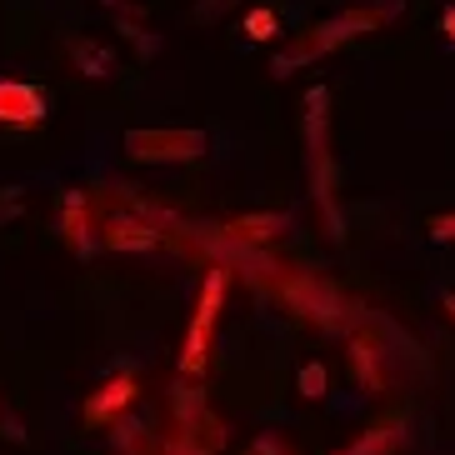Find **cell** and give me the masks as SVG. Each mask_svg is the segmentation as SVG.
<instances>
[{
    "label": "cell",
    "mask_w": 455,
    "mask_h": 455,
    "mask_svg": "<svg viewBox=\"0 0 455 455\" xmlns=\"http://www.w3.org/2000/svg\"><path fill=\"white\" fill-rule=\"evenodd\" d=\"M390 15H401V0H386V5H350V11L331 15V20H321V26H310L291 51L275 55V60H270V76L285 81V76H295V70L310 66V60H321V55H331V51H340V45H350V41H361V36H371V30H380Z\"/></svg>",
    "instance_id": "cell-1"
},
{
    "label": "cell",
    "mask_w": 455,
    "mask_h": 455,
    "mask_svg": "<svg viewBox=\"0 0 455 455\" xmlns=\"http://www.w3.org/2000/svg\"><path fill=\"white\" fill-rule=\"evenodd\" d=\"M306 165H310V196H315V211L325 215V230L331 241H340V215H335V171H331V91L325 85H310L306 91Z\"/></svg>",
    "instance_id": "cell-2"
},
{
    "label": "cell",
    "mask_w": 455,
    "mask_h": 455,
    "mask_svg": "<svg viewBox=\"0 0 455 455\" xmlns=\"http://www.w3.org/2000/svg\"><path fill=\"white\" fill-rule=\"evenodd\" d=\"M275 295H281L291 310H300L306 321H315L321 331H331V335H350V325L365 315L355 300H346V295L335 291L331 281H321V275H285V281L275 285Z\"/></svg>",
    "instance_id": "cell-3"
},
{
    "label": "cell",
    "mask_w": 455,
    "mask_h": 455,
    "mask_svg": "<svg viewBox=\"0 0 455 455\" xmlns=\"http://www.w3.org/2000/svg\"><path fill=\"white\" fill-rule=\"evenodd\" d=\"M220 306H226V266H205V285H201V300H196V321H190L186 355H180V380L205 375V361H211V335H215V321H220Z\"/></svg>",
    "instance_id": "cell-4"
},
{
    "label": "cell",
    "mask_w": 455,
    "mask_h": 455,
    "mask_svg": "<svg viewBox=\"0 0 455 455\" xmlns=\"http://www.w3.org/2000/svg\"><path fill=\"white\" fill-rule=\"evenodd\" d=\"M211 150L205 131H125V156L140 165H186Z\"/></svg>",
    "instance_id": "cell-5"
},
{
    "label": "cell",
    "mask_w": 455,
    "mask_h": 455,
    "mask_svg": "<svg viewBox=\"0 0 455 455\" xmlns=\"http://www.w3.org/2000/svg\"><path fill=\"white\" fill-rule=\"evenodd\" d=\"M45 121V95L26 81H0V125H15V131H30V125Z\"/></svg>",
    "instance_id": "cell-6"
},
{
    "label": "cell",
    "mask_w": 455,
    "mask_h": 455,
    "mask_svg": "<svg viewBox=\"0 0 455 455\" xmlns=\"http://www.w3.org/2000/svg\"><path fill=\"white\" fill-rule=\"evenodd\" d=\"M135 395H140V386H135L131 375H116V380H106V386L85 401V420H91V426H110L121 411L135 405Z\"/></svg>",
    "instance_id": "cell-7"
},
{
    "label": "cell",
    "mask_w": 455,
    "mask_h": 455,
    "mask_svg": "<svg viewBox=\"0 0 455 455\" xmlns=\"http://www.w3.org/2000/svg\"><path fill=\"white\" fill-rule=\"evenodd\" d=\"M350 365H355V380L365 386V395H386V350L365 340V335H350Z\"/></svg>",
    "instance_id": "cell-8"
},
{
    "label": "cell",
    "mask_w": 455,
    "mask_h": 455,
    "mask_svg": "<svg viewBox=\"0 0 455 455\" xmlns=\"http://www.w3.org/2000/svg\"><path fill=\"white\" fill-rule=\"evenodd\" d=\"M161 241H165L161 230L135 220V215H116L106 226V235H100V245H110V251H156Z\"/></svg>",
    "instance_id": "cell-9"
},
{
    "label": "cell",
    "mask_w": 455,
    "mask_h": 455,
    "mask_svg": "<svg viewBox=\"0 0 455 455\" xmlns=\"http://www.w3.org/2000/svg\"><path fill=\"white\" fill-rule=\"evenodd\" d=\"M230 235L245 245H266L270 235H281V230H291V215L285 211H260V215H241V220H230Z\"/></svg>",
    "instance_id": "cell-10"
},
{
    "label": "cell",
    "mask_w": 455,
    "mask_h": 455,
    "mask_svg": "<svg viewBox=\"0 0 455 455\" xmlns=\"http://www.w3.org/2000/svg\"><path fill=\"white\" fill-rule=\"evenodd\" d=\"M70 55L81 60V70L91 76V81H106L110 70H116V55H110V51H100L95 41H76V45H70Z\"/></svg>",
    "instance_id": "cell-11"
},
{
    "label": "cell",
    "mask_w": 455,
    "mask_h": 455,
    "mask_svg": "<svg viewBox=\"0 0 455 455\" xmlns=\"http://www.w3.org/2000/svg\"><path fill=\"white\" fill-rule=\"evenodd\" d=\"M395 441H401V426L390 420V426H375V430H365L361 441H355V445H346V451H350V455H386Z\"/></svg>",
    "instance_id": "cell-12"
},
{
    "label": "cell",
    "mask_w": 455,
    "mask_h": 455,
    "mask_svg": "<svg viewBox=\"0 0 455 455\" xmlns=\"http://www.w3.org/2000/svg\"><path fill=\"white\" fill-rule=\"evenodd\" d=\"M245 36H251V41H275V36H281V20H275V11H270V5L251 11V15H245Z\"/></svg>",
    "instance_id": "cell-13"
},
{
    "label": "cell",
    "mask_w": 455,
    "mask_h": 455,
    "mask_svg": "<svg viewBox=\"0 0 455 455\" xmlns=\"http://www.w3.org/2000/svg\"><path fill=\"white\" fill-rule=\"evenodd\" d=\"M325 390H331V375H325V365H321V361H306V365H300V395H306V401H321Z\"/></svg>",
    "instance_id": "cell-14"
},
{
    "label": "cell",
    "mask_w": 455,
    "mask_h": 455,
    "mask_svg": "<svg viewBox=\"0 0 455 455\" xmlns=\"http://www.w3.org/2000/svg\"><path fill=\"white\" fill-rule=\"evenodd\" d=\"M426 230H430V241H455V211H445V215H430L426 220Z\"/></svg>",
    "instance_id": "cell-15"
},
{
    "label": "cell",
    "mask_w": 455,
    "mask_h": 455,
    "mask_svg": "<svg viewBox=\"0 0 455 455\" xmlns=\"http://www.w3.org/2000/svg\"><path fill=\"white\" fill-rule=\"evenodd\" d=\"M251 455H291V445H285L281 435H270V430H266V435H255Z\"/></svg>",
    "instance_id": "cell-16"
},
{
    "label": "cell",
    "mask_w": 455,
    "mask_h": 455,
    "mask_svg": "<svg viewBox=\"0 0 455 455\" xmlns=\"http://www.w3.org/2000/svg\"><path fill=\"white\" fill-rule=\"evenodd\" d=\"M435 30L445 36V45H455V5H445V11H441V20H435Z\"/></svg>",
    "instance_id": "cell-17"
},
{
    "label": "cell",
    "mask_w": 455,
    "mask_h": 455,
    "mask_svg": "<svg viewBox=\"0 0 455 455\" xmlns=\"http://www.w3.org/2000/svg\"><path fill=\"white\" fill-rule=\"evenodd\" d=\"M226 5H230V0H201L196 15H201V20H215V15H226Z\"/></svg>",
    "instance_id": "cell-18"
},
{
    "label": "cell",
    "mask_w": 455,
    "mask_h": 455,
    "mask_svg": "<svg viewBox=\"0 0 455 455\" xmlns=\"http://www.w3.org/2000/svg\"><path fill=\"white\" fill-rule=\"evenodd\" d=\"M445 315L455 321V291H445Z\"/></svg>",
    "instance_id": "cell-19"
},
{
    "label": "cell",
    "mask_w": 455,
    "mask_h": 455,
    "mask_svg": "<svg viewBox=\"0 0 455 455\" xmlns=\"http://www.w3.org/2000/svg\"><path fill=\"white\" fill-rule=\"evenodd\" d=\"M335 455H350V451H335Z\"/></svg>",
    "instance_id": "cell-20"
}]
</instances>
